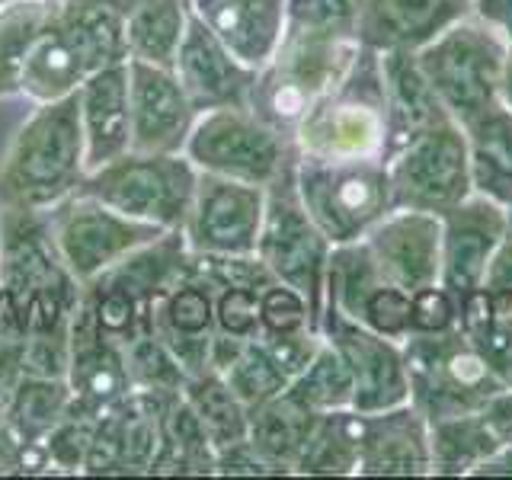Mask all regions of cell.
<instances>
[{"instance_id":"cell-20","label":"cell","mask_w":512,"mask_h":480,"mask_svg":"<svg viewBox=\"0 0 512 480\" xmlns=\"http://www.w3.org/2000/svg\"><path fill=\"white\" fill-rule=\"evenodd\" d=\"M173 74L180 77L192 106L199 112L224 106H250L256 71L231 55L212 29L196 13H189V26L180 52L173 61Z\"/></svg>"},{"instance_id":"cell-48","label":"cell","mask_w":512,"mask_h":480,"mask_svg":"<svg viewBox=\"0 0 512 480\" xmlns=\"http://www.w3.org/2000/svg\"><path fill=\"white\" fill-rule=\"evenodd\" d=\"M471 13L512 42V0H471Z\"/></svg>"},{"instance_id":"cell-22","label":"cell","mask_w":512,"mask_h":480,"mask_svg":"<svg viewBox=\"0 0 512 480\" xmlns=\"http://www.w3.org/2000/svg\"><path fill=\"white\" fill-rule=\"evenodd\" d=\"M362 477H429V420L410 400L362 413Z\"/></svg>"},{"instance_id":"cell-39","label":"cell","mask_w":512,"mask_h":480,"mask_svg":"<svg viewBox=\"0 0 512 480\" xmlns=\"http://www.w3.org/2000/svg\"><path fill=\"white\" fill-rule=\"evenodd\" d=\"M125 368L132 391L148 394H180L186 384V368L167 349L157 333H141L138 340L125 346Z\"/></svg>"},{"instance_id":"cell-44","label":"cell","mask_w":512,"mask_h":480,"mask_svg":"<svg viewBox=\"0 0 512 480\" xmlns=\"http://www.w3.org/2000/svg\"><path fill=\"white\" fill-rule=\"evenodd\" d=\"M461 327V304L442 282L410 292V333H445Z\"/></svg>"},{"instance_id":"cell-2","label":"cell","mask_w":512,"mask_h":480,"mask_svg":"<svg viewBox=\"0 0 512 480\" xmlns=\"http://www.w3.org/2000/svg\"><path fill=\"white\" fill-rule=\"evenodd\" d=\"M128 61L125 13L109 7H77L55 0L20 77V96L36 103H55L74 96L87 77Z\"/></svg>"},{"instance_id":"cell-47","label":"cell","mask_w":512,"mask_h":480,"mask_svg":"<svg viewBox=\"0 0 512 480\" xmlns=\"http://www.w3.org/2000/svg\"><path fill=\"white\" fill-rule=\"evenodd\" d=\"M480 413H484V420L493 429V436L500 439V445H512V388L496 391Z\"/></svg>"},{"instance_id":"cell-52","label":"cell","mask_w":512,"mask_h":480,"mask_svg":"<svg viewBox=\"0 0 512 480\" xmlns=\"http://www.w3.org/2000/svg\"><path fill=\"white\" fill-rule=\"evenodd\" d=\"M7 4H13V0H0V10H4Z\"/></svg>"},{"instance_id":"cell-34","label":"cell","mask_w":512,"mask_h":480,"mask_svg":"<svg viewBox=\"0 0 512 480\" xmlns=\"http://www.w3.org/2000/svg\"><path fill=\"white\" fill-rule=\"evenodd\" d=\"M71 407V388L64 378L20 375L4 413V426L16 442H45Z\"/></svg>"},{"instance_id":"cell-11","label":"cell","mask_w":512,"mask_h":480,"mask_svg":"<svg viewBox=\"0 0 512 480\" xmlns=\"http://www.w3.org/2000/svg\"><path fill=\"white\" fill-rule=\"evenodd\" d=\"M388 176L394 208L442 218L474 192L468 135L455 119L426 128L388 157Z\"/></svg>"},{"instance_id":"cell-33","label":"cell","mask_w":512,"mask_h":480,"mask_svg":"<svg viewBox=\"0 0 512 480\" xmlns=\"http://www.w3.org/2000/svg\"><path fill=\"white\" fill-rule=\"evenodd\" d=\"M183 397L192 407V413H196V420L202 423L215 452L247 439L250 410L240 404V397L231 391V384L224 381V375L215 372V368H208L202 375H189L183 384Z\"/></svg>"},{"instance_id":"cell-29","label":"cell","mask_w":512,"mask_h":480,"mask_svg":"<svg viewBox=\"0 0 512 480\" xmlns=\"http://www.w3.org/2000/svg\"><path fill=\"white\" fill-rule=\"evenodd\" d=\"M189 0H135L125 13L128 61H148L173 68L189 26Z\"/></svg>"},{"instance_id":"cell-28","label":"cell","mask_w":512,"mask_h":480,"mask_svg":"<svg viewBox=\"0 0 512 480\" xmlns=\"http://www.w3.org/2000/svg\"><path fill=\"white\" fill-rule=\"evenodd\" d=\"M471 151L474 192L500 205L512 202V109L493 103L471 122H464Z\"/></svg>"},{"instance_id":"cell-17","label":"cell","mask_w":512,"mask_h":480,"mask_svg":"<svg viewBox=\"0 0 512 480\" xmlns=\"http://www.w3.org/2000/svg\"><path fill=\"white\" fill-rule=\"evenodd\" d=\"M509 228L506 205L493 202L480 192L448 208L442 215V276L439 282L458 298L480 292L496 247Z\"/></svg>"},{"instance_id":"cell-6","label":"cell","mask_w":512,"mask_h":480,"mask_svg":"<svg viewBox=\"0 0 512 480\" xmlns=\"http://www.w3.org/2000/svg\"><path fill=\"white\" fill-rule=\"evenodd\" d=\"M506 45L509 42L480 16L464 13L416 52L426 80L458 125L500 103Z\"/></svg>"},{"instance_id":"cell-53","label":"cell","mask_w":512,"mask_h":480,"mask_svg":"<svg viewBox=\"0 0 512 480\" xmlns=\"http://www.w3.org/2000/svg\"><path fill=\"white\" fill-rule=\"evenodd\" d=\"M506 212H509V221H512V202L506 205Z\"/></svg>"},{"instance_id":"cell-16","label":"cell","mask_w":512,"mask_h":480,"mask_svg":"<svg viewBox=\"0 0 512 480\" xmlns=\"http://www.w3.org/2000/svg\"><path fill=\"white\" fill-rule=\"evenodd\" d=\"M128 106H132V151L183 154L199 119L173 68L128 61Z\"/></svg>"},{"instance_id":"cell-13","label":"cell","mask_w":512,"mask_h":480,"mask_svg":"<svg viewBox=\"0 0 512 480\" xmlns=\"http://www.w3.org/2000/svg\"><path fill=\"white\" fill-rule=\"evenodd\" d=\"M266 218V186L199 173L196 196L183 221V240L196 256H250Z\"/></svg>"},{"instance_id":"cell-23","label":"cell","mask_w":512,"mask_h":480,"mask_svg":"<svg viewBox=\"0 0 512 480\" xmlns=\"http://www.w3.org/2000/svg\"><path fill=\"white\" fill-rule=\"evenodd\" d=\"M189 10L253 71L272 61L288 26V0H189Z\"/></svg>"},{"instance_id":"cell-38","label":"cell","mask_w":512,"mask_h":480,"mask_svg":"<svg viewBox=\"0 0 512 480\" xmlns=\"http://www.w3.org/2000/svg\"><path fill=\"white\" fill-rule=\"evenodd\" d=\"M461 330L493 368V375L512 388V320L496 317L484 295L474 292L461 301Z\"/></svg>"},{"instance_id":"cell-30","label":"cell","mask_w":512,"mask_h":480,"mask_svg":"<svg viewBox=\"0 0 512 480\" xmlns=\"http://www.w3.org/2000/svg\"><path fill=\"white\" fill-rule=\"evenodd\" d=\"M148 474H215V448L183 391L173 394L160 410V442Z\"/></svg>"},{"instance_id":"cell-15","label":"cell","mask_w":512,"mask_h":480,"mask_svg":"<svg viewBox=\"0 0 512 480\" xmlns=\"http://www.w3.org/2000/svg\"><path fill=\"white\" fill-rule=\"evenodd\" d=\"M327 304L391 340L404 343L410 336V292L384 276L362 240L333 247L327 269Z\"/></svg>"},{"instance_id":"cell-46","label":"cell","mask_w":512,"mask_h":480,"mask_svg":"<svg viewBox=\"0 0 512 480\" xmlns=\"http://www.w3.org/2000/svg\"><path fill=\"white\" fill-rule=\"evenodd\" d=\"M215 474H224V477H282L272 464L256 452L250 445V439L244 442H234L228 448H221L215 452Z\"/></svg>"},{"instance_id":"cell-7","label":"cell","mask_w":512,"mask_h":480,"mask_svg":"<svg viewBox=\"0 0 512 480\" xmlns=\"http://www.w3.org/2000/svg\"><path fill=\"white\" fill-rule=\"evenodd\" d=\"M410 404L426 420L477 413L506 384L493 375L461 327L445 333H410L404 340Z\"/></svg>"},{"instance_id":"cell-18","label":"cell","mask_w":512,"mask_h":480,"mask_svg":"<svg viewBox=\"0 0 512 480\" xmlns=\"http://www.w3.org/2000/svg\"><path fill=\"white\" fill-rule=\"evenodd\" d=\"M68 381L71 388V413L100 416L112 404H119L132 394V381H128L125 368V349L112 343L109 336L93 324L84 301H77L68 324Z\"/></svg>"},{"instance_id":"cell-26","label":"cell","mask_w":512,"mask_h":480,"mask_svg":"<svg viewBox=\"0 0 512 480\" xmlns=\"http://www.w3.org/2000/svg\"><path fill=\"white\" fill-rule=\"evenodd\" d=\"M381 71L384 96H388V151H384L388 160L413 135L452 116L426 80L416 52H381Z\"/></svg>"},{"instance_id":"cell-27","label":"cell","mask_w":512,"mask_h":480,"mask_svg":"<svg viewBox=\"0 0 512 480\" xmlns=\"http://www.w3.org/2000/svg\"><path fill=\"white\" fill-rule=\"evenodd\" d=\"M314 423H317V410L304 404L292 388H285L282 394L250 410L247 439L285 477L295 474V464L304 452V445H308Z\"/></svg>"},{"instance_id":"cell-10","label":"cell","mask_w":512,"mask_h":480,"mask_svg":"<svg viewBox=\"0 0 512 480\" xmlns=\"http://www.w3.org/2000/svg\"><path fill=\"white\" fill-rule=\"evenodd\" d=\"M298 157V154H295ZM333 244L308 215L298 186H295V160L276 180L266 186V218L260 231L256 256L279 282L298 288L308 298L314 324L320 327L327 304V269Z\"/></svg>"},{"instance_id":"cell-40","label":"cell","mask_w":512,"mask_h":480,"mask_svg":"<svg viewBox=\"0 0 512 480\" xmlns=\"http://www.w3.org/2000/svg\"><path fill=\"white\" fill-rule=\"evenodd\" d=\"M304 330H317L311 304L298 288L272 279L260 292V336L263 340H279V336H292Z\"/></svg>"},{"instance_id":"cell-41","label":"cell","mask_w":512,"mask_h":480,"mask_svg":"<svg viewBox=\"0 0 512 480\" xmlns=\"http://www.w3.org/2000/svg\"><path fill=\"white\" fill-rule=\"evenodd\" d=\"M266 285L231 282L215 285V336L256 340L260 336V292Z\"/></svg>"},{"instance_id":"cell-49","label":"cell","mask_w":512,"mask_h":480,"mask_svg":"<svg viewBox=\"0 0 512 480\" xmlns=\"http://www.w3.org/2000/svg\"><path fill=\"white\" fill-rule=\"evenodd\" d=\"M474 477H512V445H500L477 464Z\"/></svg>"},{"instance_id":"cell-45","label":"cell","mask_w":512,"mask_h":480,"mask_svg":"<svg viewBox=\"0 0 512 480\" xmlns=\"http://www.w3.org/2000/svg\"><path fill=\"white\" fill-rule=\"evenodd\" d=\"M480 295L490 304V311L503 320H512V221L496 247L493 260L487 266L484 285H480Z\"/></svg>"},{"instance_id":"cell-21","label":"cell","mask_w":512,"mask_h":480,"mask_svg":"<svg viewBox=\"0 0 512 480\" xmlns=\"http://www.w3.org/2000/svg\"><path fill=\"white\" fill-rule=\"evenodd\" d=\"M151 333L167 343L186 375H202L212 368L215 343V285L192 266L176 279L151 308Z\"/></svg>"},{"instance_id":"cell-24","label":"cell","mask_w":512,"mask_h":480,"mask_svg":"<svg viewBox=\"0 0 512 480\" xmlns=\"http://www.w3.org/2000/svg\"><path fill=\"white\" fill-rule=\"evenodd\" d=\"M80 128L87 144V173L132 151V106H128V61L87 77L77 90Z\"/></svg>"},{"instance_id":"cell-37","label":"cell","mask_w":512,"mask_h":480,"mask_svg":"<svg viewBox=\"0 0 512 480\" xmlns=\"http://www.w3.org/2000/svg\"><path fill=\"white\" fill-rule=\"evenodd\" d=\"M288 388H292L304 404L317 413L352 407V375H349L343 356L327 340L320 343V349L314 352L308 368L298 372Z\"/></svg>"},{"instance_id":"cell-9","label":"cell","mask_w":512,"mask_h":480,"mask_svg":"<svg viewBox=\"0 0 512 480\" xmlns=\"http://www.w3.org/2000/svg\"><path fill=\"white\" fill-rule=\"evenodd\" d=\"M183 154L199 173L269 186L292 164L298 148L292 135L266 122L250 106H224L199 112Z\"/></svg>"},{"instance_id":"cell-19","label":"cell","mask_w":512,"mask_h":480,"mask_svg":"<svg viewBox=\"0 0 512 480\" xmlns=\"http://www.w3.org/2000/svg\"><path fill=\"white\" fill-rule=\"evenodd\" d=\"M378 269L394 285L416 292L442 276V218L410 208H391L362 237Z\"/></svg>"},{"instance_id":"cell-5","label":"cell","mask_w":512,"mask_h":480,"mask_svg":"<svg viewBox=\"0 0 512 480\" xmlns=\"http://www.w3.org/2000/svg\"><path fill=\"white\" fill-rule=\"evenodd\" d=\"M295 186L308 215L333 247L356 244L394 208L384 157L324 160L298 154Z\"/></svg>"},{"instance_id":"cell-54","label":"cell","mask_w":512,"mask_h":480,"mask_svg":"<svg viewBox=\"0 0 512 480\" xmlns=\"http://www.w3.org/2000/svg\"><path fill=\"white\" fill-rule=\"evenodd\" d=\"M464 4H471V0H464Z\"/></svg>"},{"instance_id":"cell-43","label":"cell","mask_w":512,"mask_h":480,"mask_svg":"<svg viewBox=\"0 0 512 480\" xmlns=\"http://www.w3.org/2000/svg\"><path fill=\"white\" fill-rule=\"evenodd\" d=\"M93 423L96 416L84 413H64V420L45 436V455H48V468L58 471H80L87 461V448L93 439Z\"/></svg>"},{"instance_id":"cell-51","label":"cell","mask_w":512,"mask_h":480,"mask_svg":"<svg viewBox=\"0 0 512 480\" xmlns=\"http://www.w3.org/2000/svg\"><path fill=\"white\" fill-rule=\"evenodd\" d=\"M61 4H77V7H109V10L128 13V10L135 7V0H61Z\"/></svg>"},{"instance_id":"cell-42","label":"cell","mask_w":512,"mask_h":480,"mask_svg":"<svg viewBox=\"0 0 512 480\" xmlns=\"http://www.w3.org/2000/svg\"><path fill=\"white\" fill-rule=\"evenodd\" d=\"M365 0H288V23L359 39Z\"/></svg>"},{"instance_id":"cell-50","label":"cell","mask_w":512,"mask_h":480,"mask_svg":"<svg viewBox=\"0 0 512 480\" xmlns=\"http://www.w3.org/2000/svg\"><path fill=\"white\" fill-rule=\"evenodd\" d=\"M500 103L512 109V42L506 45V58H503V74H500Z\"/></svg>"},{"instance_id":"cell-36","label":"cell","mask_w":512,"mask_h":480,"mask_svg":"<svg viewBox=\"0 0 512 480\" xmlns=\"http://www.w3.org/2000/svg\"><path fill=\"white\" fill-rule=\"evenodd\" d=\"M221 375L231 384V391L240 397V404L247 410H256L292 384V375L285 372L282 362L272 356V349L260 340V336L240 346L237 356L221 368Z\"/></svg>"},{"instance_id":"cell-3","label":"cell","mask_w":512,"mask_h":480,"mask_svg":"<svg viewBox=\"0 0 512 480\" xmlns=\"http://www.w3.org/2000/svg\"><path fill=\"white\" fill-rule=\"evenodd\" d=\"M292 138L304 157H384L388 151V96H384L381 52L362 45L340 84L308 109Z\"/></svg>"},{"instance_id":"cell-32","label":"cell","mask_w":512,"mask_h":480,"mask_svg":"<svg viewBox=\"0 0 512 480\" xmlns=\"http://www.w3.org/2000/svg\"><path fill=\"white\" fill-rule=\"evenodd\" d=\"M362 413L359 410H327L317 413L308 445L295 464L301 477H352L359 471Z\"/></svg>"},{"instance_id":"cell-14","label":"cell","mask_w":512,"mask_h":480,"mask_svg":"<svg viewBox=\"0 0 512 480\" xmlns=\"http://www.w3.org/2000/svg\"><path fill=\"white\" fill-rule=\"evenodd\" d=\"M320 333L340 352L352 375V410L378 413L410 400V378L404 343L368 330L340 314L333 304H324Z\"/></svg>"},{"instance_id":"cell-8","label":"cell","mask_w":512,"mask_h":480,"mask_svg":"<svg viewBox=\"0 0 512 480\" xmlns=\"http://www.w3.org/2000/svg\"><path fill=\"white\" fill-rule=\"evenodd\" d=\"M196 186L199 167L186 154L128 151L112 164L90 170L80 192L160 231H183Z\"/></svg>"},{"instance_id":"cell-12","label":"cell","mask_w":512,"mask_h":480,"mask_svg":"<svg viewBox=\"0 0 512 480\" xmlns=\"http://www.w3.org/2000/svg\"><path fill=\"white\" fill-rule=\"evenodd\" d=\"M48 231H52L64 269L80 285L93 282L106 269L122 263L128 253L167 234L154 228V224L116 212L112 205L93 199L80 189L55 208H48Z\"/></svg>"},{"instance_id":"cell-31","label":"cell","mask_w":512,"mask_h":480,"mask_svg":"<svg viewBox=\"0 0 512 480\" xmlns=\"http://www.w3.org/2000/svg\"><path fill=\"white\" fill-rule=\"evenodd\" d=\"M500 448L484 413H461L429 423V477H474L477 464Z\"/></svg>"},{"instance_id":"cell-35","label":"cell","mask_w":512,"mask_h":480,"mask_svg":"<svg viewBox=\"0 0 512 480\" xmlns=\"http://www.w3.org/2000/svg\"><path fill=\"white\" fill-rule=\"evenodd\" d=\"M55 0H13L0 10V100L20 96V77Z\"/></svg>"},{"instance_id":"cell-4","label":"cell","mask_w":512,"mask_h":480,"mask_svg":"<svg viewBox=\"0 0 512 480\" xmlns=\"http://www.w3.org/2000/svg\"><path fill=\"white\" fill-rule=\"evenodd\" d=\"M359 48V39L288 23L279 52L256 71L250 109L292 135L320 96L340 84Z\"/></svg>"},{"instance_id":"cell-25","label":"cell","mask_w":512,"mask_h":480,"mask_svg":"<svg viewBox=\"0 0 512 480\" xmlns=\"http://www.w3.org/2000/svg\"><path fill=\"white\" fill-rule=\"evenodd\" d=\"M464 13V0H365L359 42L375 52H420Z\"/></svg>"},{"instance_id":"cell-1","label":"cell","mask_w":512,"mask_h":480,"mask_svg":"<svg viewBox=\"0 0 512 480\" xmlns=\"http://www.w3.org/2000/svg\"><path fill=\"white\" fill-rule=\"evenodd\" d=\"M87 176V144L77 93L36 103L0 160V208L48 212L80 189Z\"/></svg>"}]
</instances>
